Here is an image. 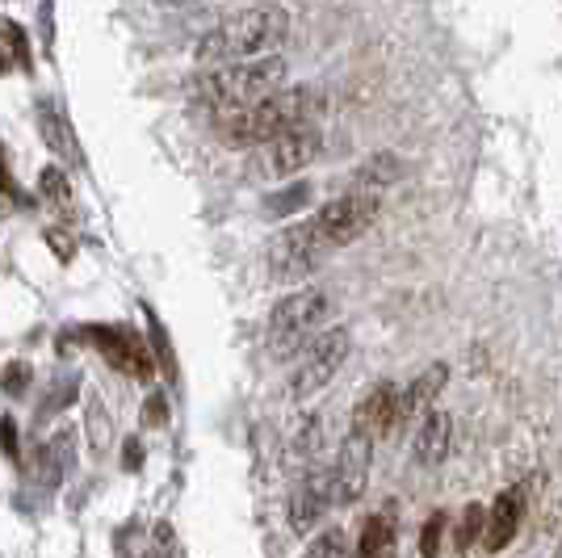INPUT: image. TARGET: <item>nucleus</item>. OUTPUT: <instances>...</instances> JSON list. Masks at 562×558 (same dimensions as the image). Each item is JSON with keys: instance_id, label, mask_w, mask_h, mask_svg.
<instances>
[{"instance_id": "obj_11", "label": "nucleus", "mask_w": 562, "mask_h": 558, "mask_svg": "<svg viewBox=\"0 0 562 558\" xmlns=\"http://www.w3.org/2000/svg\"><path fill=\"white\" fill-rule=\"evenodd\" d=\"M525 504H529V488H525V483L508 488L492 504V512H487V529H483V550H487V555L504 550V546L516 537L520 521H525Z\"/></svg>"}, {"instance_id": "obj_29", "label": "nucleus", "mask_w": 562, "mask_h": 558, "mask_svg": "<svg viewBox=\"0 0 562 558\" xmlns=\"http://www.w3.org/2000/svg\"><path fill=\"white\" fill-rule=\"evenodd\" d=\"M160 4H193V0H160Z\"/></svg>"}, {"instance_id": "obj_21", "label": "nucleus", "mask_w": 562, "mask_h": 558, "mask_svg": "<svg viewBox=\"0 0 562 558\" xmlns=\"http://www.w3.org/2000/svg\"><path fill=\"white\" fill-rule=\"evenodd\" d=\"M38 186H43V198H50V202H59V207L71 202L68 177H64L59 168H43V172H38Z\"/></svg>"}, {"instance_id": "obj_23", "label": "nucleus", "mask_w": 562, "mask_h": 558, "mask_svg": "<svg viewBox=\"0 0 562 558\" xmlns=\"http://www.w3.org/2000/svg\"><path fill=\"white\" fill-rule=\"evenodd\" d=\"M25 382H30V366H25V361H18V366H9V370L0 373V387H4L9 395H22Z\"/></svg>"}, {"instance_id": "obj_9", "label": "nucleus", "mask_w": 562, "mask_h": 558, "mask_svg": "<svg viewBox=\"0 0 562 558\" xmlns=\"http://www.w3.org/2000/svg\"><path fill=\"white\" fill-rule=\"evenodd\" d=\"M336 504V488H331V470H311L299 491L290 495V525L306 534V529H315L319 521H324V512Z\"/></svg>"}, {"instance_id": "obj_26", "label": "nucleus", "mask_w": 562, "mask_h": 558, "mask_svg": "<svg viewBox=\"0 0 562 558\" xmlns=\"http://www.w3.org/2000/svg\"><path fill=\"white\" fill-rule=\"evenodd\" d=\"M303 202H306V186H294V193L273 198V202H269V210H273V214H285V210H299Z\"/></svg>"}, {"instance_id": "obj_14", "label": "nucleus", "mask_w": 562, "mask_h": 558, "mask_svg": "<svg viewBox=\"0 0 562 558\" xmlns=\"http://www.w3.org/2000/svg\"><path fill=\"white\" fill-rule=\"evenodd\" d=\"M93 341L105 349V357L114 361V366H122L126 373H135V378H147L151 373V353H147V345H139V336H131V332H122V327H101V332H93Z\"/></svg>"}, {"instance_id": "obj_28", "label": "nucleus", "mask_w": 562, "mask_h": 558, "mask_svg": "<svg viewBox=\"0 0 562 558\" xmlns=\"http://www.w3.org/2000/svg\"><path fill=\"white\" fill-rule=\"evenodd\" d=\"M13 177H9V172H4V152H0V193H4V198H9V193H13Z\"/></svg>"}, {"instance_id": "obj_13", "label": "nucleus", "mask_w": 562, "mask_h": 558, "mask_svg": "<svg viewBox=\"0 0 562 558\" xmlns=\"http://www.w3.org/2000/svg\"><path fill=\"white\" fill-rule=\"evenodd\" d=\"M446 378H449V370L441 366V361H437V366H428L420 378H412V387H407V391H398V424L395 428H403V424H420V416L432 408V399L441 395Z\"/></svg>"}, {"instance_id": "obj_8", "label": "nucleus", "mask_w": 562, "mask_h": 558, "mask_svg": "<svg viewBox=\"0 0 562 558\" xmlns=\"http://www.w3.org/2000/svg\"><path fill=\"white\" fill-rule=\"evenodd\" d=\"M315 156H319V131H315V122H306V126H294V131H285L269 143L265 172L269 177H290V172H303Z\"/></svg>"}, {"instance_id": "obj_25", "label": "nucleus", "mask_w": 562, "mask_h": 558, "mask_svg": "<svg viewBox=\"0 0 562 558\" xmlns=\"http://www.w3.org/2000/svg\"><path fill=\"white\" fill-rule=\"evenodd\" d=\"M340 550H349V542H345L340 534L315 537V542H311V555H340Z\"/></svg>"}, {"instance_id": "obj_12", "label": "nucleus", "mask_w": 562, "mask_h": 558, "mask_svg": "<svg viewBox=\"0 0 562 558\" xmlns=\"http://www.w3.org/2000/svg\"><path fill=\"white\" fill-rule=\"evenodd\" d=\"M395 424H398V387L395 382H378V387H370V395L357 403L352 428H361L370 437H386V433H395Z\"/></svg>"}, {"instance_id": "obj_27", "label": "nucleus", "mask_w": 562, "mask_h": 558, "mask_svg": "<svg viewBox=\"0 0 562 558\" xmlns=\"http://www.w3.org/2000/svg\"><path fill=\"white\" fill-rule=\"evenodd\" d=\"M47 239H50V244H55V248H59V256H64V260H68V256L76 253V248H71V239H68V235H59V232H47Z\"/></svg>"}, {"instance_id": "obj_17", "label": "nucleus", "mask_w": 562, "mask_h": 558, "mask_svg": "<svg viewBox=\"0 0 562 558\" xmlns=\"http://www.w3.org/2000/svg\"><path fill=\"white\" fill-rule=\"evenodd\" d=\"M398 177H403V164H398L391 152H378V156H370V160L361 164L357 189H374V193H382V189H391V181H398Z\"/></svg>"}, {"instance_id": "obj_3", "label": "nucleus", "mask_w": 562, "mask_h": 558, "mask_svg": "<svg viewBox=\"0 0 562 558\" xmlns=\"http://www.w3.org/2000/svg\"><path fill=\"white\" fill-rule=\"evenodd\" d=\"M290 30V18L285 9H273V4H257V9H244V13H232L227 22H218L198 43V59L202 64H239V59H257V55H269L273 47H281Z\"/></svg>"}, {"instance_id": "obj_10", "label": "nucleus", "mask_w": 562, "mask_h": 558, "mask_svg": "<svg viewBox=\"0 0 562 558\" xmlns=\"http://www.w3.org/2000/svg\"><path fill=\"white\" fill-rule=\"evenodd\" d=\"M319 256H324V248L315 244L311 223H299V227L281 232V239L273 244V274L278 278H303L306 269L319 265Z\"/></svg>"}, {"instance_id": "obj_15", "label": "nucleus", "mask_w": 562, "mask_h": 558, "mask_svg": "<svg viewBox=\"0 0 562 558\" xmlns=\"http://www.w3.org/2000/svg\"><path fill=\"white\" fill-rule=\"evenodd\" d=\"M453 445V416L449 412H424L420 428H416V462L437 466L449 458Z\"/></svg>"}, {"instance_id": "obj_16", "label": "nucleus", "mask_w": 562, "mask_h": 558, "mask_svg": "<svg viewBox=\"0 0 562 558\" xmlns=\"http://www.w3.org/2000/svg\"><path fill=\"white\" fill-rule=\"evenodd\" d=\"M38 131H43L47 147L64 164H80V160H85V152H80V140L71 135V122L59 114V110H43V114H38Z\"/></svg>"}, {"instance_id": "obj_1", "label": "nucleus", "mask_w": 562, "mask_h": 558, "mask_svg": "<svg viewBox=\"0 0 562 558\" xmlns=\"http://www.w3.org/2000/svg\"><path fill=\"white\" fill-rule=\"evenodd\" d=\"M324 93L311 89V85H299V89H278V93L260 97L244 110H232L218 122V135L232 143V147H257V143H273L278 135L294 131V126H306L324 114Z\"/></svg>"}, {"instance_id": "obj_5", "label": "nucleus", "mask_w": 562, "mask_h": 558, "mask_svg": "<svg viewBox=\"0 0 562 558\" xmlns=\"http://www.w3.org/2000/svg\"><path fill=\"white\" fill-rule=\"evenodd\" d=\"M378 214H382V193L352 186V193H345V198L328 202V207L311 219L315 244H319L324 253H331V248H345V244H352L357 235H366L370 227H374Z\"/></svg>"}, {"instance_id": "obj_4", "label": "nucleus", "mask_w": 562, "mask_h": 558, "mask_svg": "<svg viewBox=\"0 0 562 558\" xmlns=\"http://www.w3.org/2000/svg\"><path fill=\"white\" fill-rule=\"evenodd\" d=\"M328 315V294L324 290H299V294H285L273 315H269V353L273 357H294L303 353L315 336H319V324Z\"/></svg>"}, {"instance_id": "obj_18", "label": "nucleus", "mask_w": 562, "mask_h": 558, "mask_svg": "<svg viewBox=\"0 0 562 558\" xmlns=\"http://www.w3.org/2000/svg\"><path fill=\"white\" fill-rule=\"evenodd\" d=\"M25 71L30 68V43L18 22H0V71Z\"/></svg>"}, {"instance_id": "obj_22", "label": "nucleus", "mask_w": 562, "mask_h": 558, "mask_svg": "<svg viewBox=\"0 0 562 558\" xmlns=\"http://www.w3.org/2000/svg\"><path fill=\"white\" fill-rule=\"evenodd\" d=\"M0 454H4L9 462H18V458H22V442H18V428H13V420L9 416L0 420Z\"/></svg>"}, {"instance_id": "obj_6", "label": "nucleus", "mask_w": 562, "mask_h": 558, "mask_svg": "<svg viewBox=\"0 0 562 558\" xmlns=\"http://www.w3.org/2000/svg\"><path fill=\"white\" fill-rule=\"evenodd\" d=\"M349 349H352L349 327H328V332H319V336H315V341L303 349V357H299L294 373H290V395H294V399L319 395L331 378L340 373V366H345Z\"/></svg>"}, {"instance_id": "obj_7", "label": "nucleus", "mask_w": 562, "mask_h": 558, "mask_svg": "<svg viewBox=\"0 0 562 558\" xmlns=\"http://www.w3.org/2000/svg\"><path fill=\"white\" fill-rule=\"evenodd\" d=\"M370 454H374V437L352 428L345 445H340V458L331 466V488H336V504H357L366 479H370Z\"/></svg>"}, {"instance_id": "obj_2", "label": "nucleus", "mask_w": 562, "mask_h": 558, "mask_svg": "<svg viewBox=\"0 0 562 558\" xmlns=\"http://www.w3.org/2000/svg\"><path fill=\"white\" fill-rule=\"evenodd\" d=\"M281 80H285V59L257 55V59H239V64H214V71L193 80V97L214 114H232L260 97L278 93Z\"/></svg>"}, {"instance_id": "obj_24", "label": "nucleus", "mask_w": 562, "mask_h": 558, "mask_svg": "<svg viewBox=\"0 0 562 558\" xmlns=\"http://www.w3.org/2000/svg\"><path fill=\"white\" fill-rule=\"evenodd\" d=\"M441 529H446V516L437 512V516L428 521V529H424V537H420V550H424V555H437V542H441Z\"/></svg>"}, {"instance_id": "obj_20", "label": "nucleus", "mask_w": 562, "mask_h": 558, "mask_svg": "<svg viewBox=\"0 0 562 558\" xmlns=\"http://www.w3.org/2000/svg\"><path fill=\"white\" fill-rule=\"evenodd\" d=\"M483 529H487V509H483V504H470L467 521H462V529H458V550H470Z\"/></svg>"}, {"instance_id": "obj_19", "label": "nucleus", "mask_w": 562, "mask_h": 558, "mask_svg": "<svg viewBox=\"0 0 562 558\" xmlns=\"http://www.w3.org/2000/svg\"><path fill=\"white\" fill-rule=\"evenodd\" d=\"M391 546H395V516H391V512H378V516L366 521L357 550H361V555H382V550H391Z\"/></svg>"}]
</instances>
